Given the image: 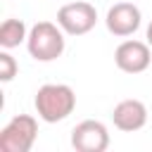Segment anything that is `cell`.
Wrapping results in <instances>:
<instances>
[{
    "instance_id": "obj_2",
    "label": "cell",
    "mask_w": 152,
    "mask_h": 152,
    "mask_svg": "<svg viewBox=\"0 0 152 152\" xmlns=\"http://www.w3.org/2000/svg\"><path fill=\"white\" fill-rule=\"evenodd\" d=\"M28 45V55L36 62H52L57 57H62L64 52V33L59 24L52 21H38L26 38Z\"/></svg>"
},
{
    "instance_id": "obj_8",
    "label": "cell",
    "mask_w": 152,
    "mask_h": 152,
    "mask_svg": "<svg viewBox=\"0 0 152 152\" xmlns=\"http://www.w3.org/2000/svg\"><path fill=\"white\" fill-rule=\"evenodd\" d=\"M112 121L119 131L124 133H133V131H140L145 124H147V107L135 100V97H128V100H121L114 112H112Z\"/></svg>"
},
{
    "instance_id": "obj_9",
    "label": "cell",
    "mask_w": 152,
    "mask_h": 152,
    "mask_svg": "<svg viewBox=\"0 0 152 152\" xmlns=\"http://www.w3.org/2000/svg\"><path fill=\"white\" fill-rule=\"evenodd\" d=\"M24 38H28V36H26V24L21 19H5L0 24V45L5 50L17 48Z\"/></svg>"
},
{
    "instance_id": "obj_11",
    "label": "cell",
    "mask_w": 152,
    "mask_h": 152,
    "mask_svg": "<svg viewBox=\"0 0 152 152\" xmlns=\"http://www.w3.org/2000/svg\"><path fill=\"white\" fill-rule=\"evenodd\" d=\"M147 43H150V48H152V21H150V26H147Z\"/></svg>"
},
{
    "instance_id": "obj_1",
    "label": "cell",
    "mask_w": 152,
    "mask_h": 152,
    "mask_svg": "<svg viewBox=\"0 0 152 152\" xmlns=\"http://www.w3.org/2000/svg\"><path fill=\"white\" fill-rule=\"evenodd\" d=\"M76 107V93L64 83H45L36 93V112L43 121H64Z\"/></svg>"
},
{
    "instance_id": "obj_6",
    "label": "cell",
    "mask_w": 152,
    "mask_h": 152,
    "mask_svg": "<svg viewBox=\"0 0 152 152\" xmlns=\"http://www.w3.org/2000/svg\"><path fill=\"white\" fill-rule=\"evenodd\" d=\"M114 62L124 74H140L152 64V52H150V43L142 40H124L116 52H114Z\"/></svg>"
},
{
    "instance_id": "obj_3",
    "label": "cell",
    "mask_w": 152,
    "mask_h": 152,
    "mask_svg": "<svg viewBox=\"0 0 152 152\" xmlns=\"http://www.w3.org/2000/svg\"><path fill=\"white\" fill-rule=\"evenodd\" d=\"M38 135V121L31 114L14 116L0 131V152H28Z\"/></svg>"
},
{
    "instance_id": "obj_5",
    "label": "cell",
    "mask_w": 152,
    "mask_h": 152,
    "mask_svg": "<svg viewBox=\"0 0 152 152\" xmlns=\"http://www.w3.org/2000/svg\"><path fill=\"white\" fill-rule=\"evenodd\" d=\"M71 147L76 152H104L109 147V133L102 121L86 119L71 131Z\"/></svg>"
},
{
    "instance_id": "obj_4",
    "label": "cell",
    "mask_w": 152,
    "mask_h": 152,
    "mask_svg": "<svg viewBox=\"0 0 152 152\" xmlns=\"http://www.w3.org/2000/svg\"><path fill=\"white\" fill-rule=\"evenodd\" d=\"M95 21H97V10L90 2H83V0L66 2L57 12V24L69 36H83V33H88L95 26Z\"/></svg>"
},
{
    "instance_id": "obj_7",
    "label": "cell",
    "mask_w": 152,
    "mask_h": 152,
    "mask_svg": "<svg viewBox=\"0 0 152 152\" xmlns=\"http://www.w3.org/2000/svg\"><path fill=\"white\" fill-rule=\"evenodd\" d=\"M140 10L133 5V2H116L107 10V17H104V24H107V31L119 36V38H126V36H133L138 28H140Z\"/></svg>"
},
{
    "instance_id": "obj_10",
    "label": "cell",
    "mask_w": 152,
    "mask_h": 152,
    "mask_svg": "<svg viewBox=\"0 0 152 152\" xmlns=\"http://www.w3.org/2000/svg\"><path fill=\"white\" fill-rule=\"evenodd\" d=\"M17 62H14V57L10 55V52H0V81L2 83H7V81H12L14 76H17Z\"/></svg>"
}]
</instances>
